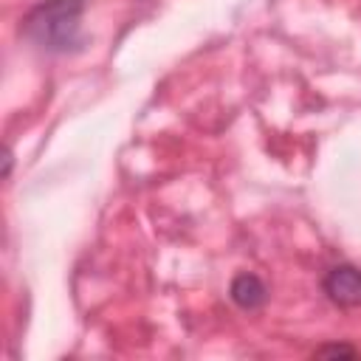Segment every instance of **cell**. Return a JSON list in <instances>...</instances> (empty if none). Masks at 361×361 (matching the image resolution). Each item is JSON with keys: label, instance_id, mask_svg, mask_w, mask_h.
<instances>
[{"label": "cell", "instance_id": "6da1fadb", "mask_svg": "<svg viewBox=\"0 0 361 361\" xmlns=\"http://www.w3.org/2000/svg\"><path fill=\"white\" fill-rule=\"evenodd\" d=\"M82 0H42L25 14L20 31L48 54L73 51L82 42Z\"/></svg>", "mask_w": 361, "mask_h": 361}, {"label": "cell", "instance_id": "7a4b0ae2", "mask_svg": "<svg viewBox=\"0 0 361 361\" xmlns=\"http://www.w3.org/2000/svg\"><path fill=\"white\" fill-rule=\"evenodd\" d=\"M327 299L338 307H358L361 305V271L355 265H336L324 274L322 282Z\"/></svg>", "mask_w": 361, "mask_h": 361}, {"label": "cell", "instance_id": "3957f363", "mask_svg": "<svg viewBox=\"0 0 361 361\" xmlns=\"http://www.w3.org/2000/svg\"><path fill=\"white\" fill-rule=\"evenodd\" d=\"M228 293H231L234 305L243 307V310H259L265 305V299H268V290H265L262 279L254 276V274H237L231 279Z\"/></svg>", "mask_w": 361, "mask_h": 361}, {"label": "cell", "instance_id": "277c9868", "mask_svg": "<svg viewBox=\"0 0 361 361\" xmlns=\"http://www.w3.org/2000/svg\"><path fill=\"white\" fill-rule=\"evenodd\" d=\"M313 355H355V350H353V347H347V344H330V347L316 350Z\"/></svg>", "mask_w": 361, "mask_h": 361}]
</instances>
